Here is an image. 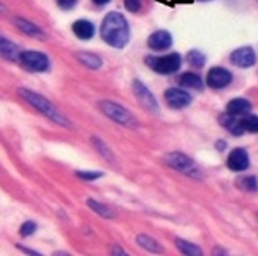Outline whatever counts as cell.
Segmentation results:
<instances>
[{
	"instance_id": "cell-12",
	"label": "cell",
	"mask_w": 258,
	"mask_h": 256,
	"mask_svg": "<svg viewBox=\"0 0 258 256\" xmlns=\"http://www.w3.org/2000/svg\"><path fill=\"white\" fill-rule=\"evenodd\" d=\"M170 45H172V35L165 30L152 33L148 38V47L153 48V50H165Z\"/></svg>"
},
{
	"instance_id": "cell-16",
	"label": "cell",
	"mask_w": 258,
	"mask_h": 256,
	"mask_svg": "<svg viewBox=\"0 0 258 256\" xmlns=\"http://www.w3.org/2000/svg\"><path fill=\"white\" fill-rule=\"evenodd\" d=\"M251 110V105L246 98H234L227 103V112L229 114H234V115H243L248 114Z\"/></svg>"
},
{
	"instance_id": "cell-14",
	"label": "cell",
	"mask_w": 258,
	"mask_h": 256,
	"mask_svg": "<svg viewBox=\"0 0 258 256\" xmlns=\"http://www.w3.org/2000/svg\"><path fill=\"white\" fill-rule=\"evenodd\" d=\"M73 31L80 40H90L91 36H93V33H95V26L90 23V21L80 19V21H76V23L73 24Z\"/></svg>"
},
{
	"instance_id": "cell-18",
	"label": "cell",
	"mask_w": 258,
	"mask_h": 256,
	"mask_svg": "<svg viewBox=\"0 0 258 256\" xmlns=\"http://www.w3.org/2000/svg\"><path fill=\"white\" fill-rule=\"evenodd\" d=\"M78 60L81 62V64H85L86 67L90 69H98L102 67V59H100L98 55H95V53H86V52H81L78 53Z\"/></svg>"
},
{
	"instance_id": "cell-10",
	"label": "cell",
	"mask_w": 258,
	"mask_h": 256,
	"mask_svg": "<svg viewBox=\"0 0 258 256\" xmlns=\"http://www.w3.org/2000/svg\"><path fill=\"white\" fill-rule=\"evenodd\" d=\"M165 100L172 109H184L191 103V95L186 93L184 90L179 88H169L165 92Z\"/></svg>"
},
{
	"instance_id": "cell-15",
	"label": "cell",
	"mask_w": 258,
	"mask_h": 256,
	"mask_svg": "<svg viewBox=\"0 0 258 256\" xmlns=\"http://www.w3.org/2000/svg\"><path fill=\"white\" fill-rule=\"evenodd\" d=\"M0 55H4L9 60H19L21 50L16 47L14 43H12V41L6 40L2 35H0Z\"/></svg>"
},
{
	"instance_id": "cell-25",
	"label": "cell",
	"mask_w": 258,
	"mask_h": 256,
	"mask_svg": "<svg viewBox=\"0 0 258 256\" xmlns=\"http://www.w3.org/2000/svg\"><path fill=\"white\" fill-rule=\"evenodd\" d=\"M186 60H188V64H191L193 67H203V64H205V55L200 50H191L188 55H186Z\"/></svg>"
},
{
	"instance_id": "cell-3",
	"label": "cell",
	"mask_w": 258,
	"mask_h": 256,
	"mask_svg": "<svg viewBox=\"0 0 258 256\" xmlns=\"http://www.w3.org/2000/svg\"><path fill=\"white\" fill-rule=\"evenodd\" d=\"M100 109H102V112L109 119H112L114 122L122 124V126H127V127L136 126V119L133 117V114L127 112V110L124 109L122 105H119V103L103 100V102H100Z\"/></svg>"
},
{
	"instance_id": "cell-32",
	"label": "cell",
	"mask_w": 258,
	"mask_h": 256,
	"mask_svg": "<svg viewBox=\"0 0 258 256\" xmlns=\"http://www.w3.org/2000/svg\"><path fill=\"white\" fill-rule=\"evenodd\" d=\"M112 251H114V253H119V254H124V251H122V249H119V247H114Z\"/></svg>"
},
{
	"instance_id": "cell-30",
	"label": "cell",
	"mask_w": 258,
	"mask_h": 256,
	"mask_svg": "<svg viewBox=\"0 0 258 256\" xmlns=\"http://www.w3.org/2000/svg\"><path fill=\"white\" fill-rule=\"evenodd\" d=\"M57 4H59V7H60V9L69 11V9H73V7L76 6V4H78V0H57Z\"/></svg>"
},
{
	"instance_id": "cell-2",
	"label": "cell",
	"mask_w": 258,
	"mask_h": 256,
	"mask_svg": "<svg viewBox=\"0 0 258 256\" xmlns=\"http://www.w3.org/2000/svg\"><path fill=\"white\" fill-rule=\"evenodd\" d=\"M18 93L21 95L23 100H26L33 109H36L40 114H43L45 117H48L50 121H53L55 124H60V126H64V127H71V122L59 112V110H57V107L50 100H47L45 97H41V95L35 93V92H30V90H24V88H21Z\"/></svg>"
},
{
	"instance_id": "cell-19",
	"label": "cell",
	"mask_w": 258,
	"mask_h": 256,
	"mask_svg": "<svg viewBox=\"0 0 258 256\" xmlns=\"http://www.w3.org/2000/svg\"><path fill=\"white\" fill-rule=\"evenodd\" d=\"M16 26L19 28L21 31H24L26 35H31V36H41V30L36 24H33L31 21L28 19H23V18H18L16 19Z\"/></svg>"
},
{
	"instance_id": "cell-23",
	"label": "cell",
	"mask_w": 258,
	"mask_h": 256,
	"mask_svg": "<svg viewBox=\"0 0 258 256\" xmlns=\"http://www.w3.org/2000/svg\"><path fill=\"white\" fill-rule=\"evenodd\" d=\"M236 184H238L241 189H244V191H249V193L258 191V181H256V177H253V176L239 177V179L236 181Z\"/></svg>"
},
{
	"instance_id": "cell-31",
	"label": "cell",
	"mask_w": 258,
	"mask_h": 256,
	"mask_svg": "<svg viewBox=\"0 0 258 256\" xmlns=\"http://www.w3.org/2000/svg\"><path fill=\"white\" fill-rule=\"evenodd\" d=\"M95 4H98V6H103V4H107L109 0H93Z\"/></svg>"
},
{
	"instance_id": "cell-4",
	"label": "cell",
	"mask_w": 258,
	"mask_h": 256,
	"mask_svg": "<svg viewBox=\"0 0 258 256\" xmlns=\"http://www.w3.org/2000/svg\"><path fill=\"white\" fill-rule=\"evenodd\" d=\"M147 64L159 74H174L181 67V55L179 53H167L162 57H147Z\"/></svg>"
},
{
	"instance_id": "cell-1",
	"label": "cell",
	"mask_w": 258,
	"mask_h": 256,
	"mask_svg": "<svg viewBox=\"0 0 258 256\" xmlns=\"http://www.w3.org/2000/svg\"><path fill=\"white\" fill-rule=\"evenodd\" d=\"M100 35L110 47L124 48L129 41V26L126 18L119 12H109L102 23Z\"/></svg>"
},
{
	"instance_id": "cell-11",
	"label": "cell",
	"mask_w": 258,
	"mask_h": 256,
	"mask_svg": "<svg viewBox=\"0 0 258 256\" xmlns=\"http://www.w3.org/2000/svg\"><path fill=\"white\" fill-rule=\"evenodd\" d=\"M255 52H253L251 47H241L238 50H234L231 53V62L232 64H236L238 67H251L253 64H255Z\"/></svg>"
},
{
	"instance_id": "cell-6",
	"label": "cell",
	"mask_w": 258,
	"mask_h": 256,
	"mask_svg": "<svg viewBox=\"0 0 258 256\" xmlns=\"http://www.w3.org/2000/svg\"><path fill=\"white\" fill-rule=\"evenodd\" d=\"M165 160H167V163L170 167L176 168L179 172H182V174L191 176V177H202L200 176L198 167L195 165V162L189 158V156H186L182 153H170L165 156Z\"/></svg>"
},
{
	"instance_id": "cell-8",
	"label": "cell",
	"mask_w": 258,
	"mask_h": 256,
	"mask_svg": "<svg viewBox=\"0 0 258 256\" xmlns=\"http://www.w3.org/2000/svg\"><path fill=\"white\" fill-rule=\"evenodd\" d=\"M231 81H232V74L224 67H214L207 74V84L214 90L226 88V86L231 84Z\"/></svg>"
},
{
	"instance_id": "cell-29",
	"label": "cell",
	"mask_w": 258,
	"mask_h": 256,
	"mask_svg": "<svg viewBox=\"0 0 258 256\" xmlns=\"http://www.w3.org/2000/svg\"><path fill=\"white\" fill-rule=\"evenodd\" d=\"M124 4H126V9L131 11V12H138L140 7H141L140 0H124Z\"/></svg>"
},
{
	"instance_id": "cell-28",
	"label": "cell",
	"mask_w": 258,
	"mask_h": 256,
	"mask_svg": "<svg viewBox=\"0 0 258 256\" xmlns=\"http://www.w3.org/2000/svg\"><path fill=\"white\" fill-rule=\"evenodd\" d=\"M93 143L97 144V150L100 151V153H102L103 156H107V158H109L110 162H112V153H110V151H109V150H107V148H105V144H103L102 141H100L98 138H93Z\"/></svg>"
},
{
	"instance_id": "cell-17",
	"label": "cell",
	"mask_w": 258,
	"mask_h": 256,
	"mask_svg": "<svg viewBox=\"0 0 258 256\" xmlns=\"http://www.w3.org/2000/svg\"><path fill=\"white\" fill-rule=\"evenodd\" d=\"M179 84L182 86V88H193V90H202L203 88V82L200 79L198 74L195 72H184L179 76Z\"/></svg>"
},
{
	"instance_id": "cell-13",
	"label": "cell",
	"mask_w": 258,
	"mask_h": 256,
	"mask_svg": "<svg viewBox=\"0 0 258 256\" xmlns=\"http://www.w3.org/2000/svg\"><path fill=\"white\" fill-rule=\"evenodd\" d=\"M219 122L222 124L231 134H234V136L244 134L243 126H241V115H234V114H229V112L222 114L219 117Z\"/></svg>"
},
{
	"instance_id": "cell-33",
	"label": "cell",
	"mask_w": 258,
	"mask_h": 256,
	"mask_svg": "<svg viewBox=\"0 0 258 256\" xmlns=\"http://www.w3.org/2000/svg\"><path fill=\"white\" fill-rule=\"evenodd\" d=\"M256 2H258V0H256Z\"/></svg>"
},
{
	"instance_id": "cell-20",
	"label": "cell",
	"mask_w": 258,
	"mask_h": 256,
	"mask_svg": "<svg viewBox=\"0 0 258 256\" xmlns=\"http://www.w3.org/2000/svg\"><path fill=\"white\" fill-rule=\"evenodd\" d=\"M136 241H138V244L141 247H145V249L152 251V253H162V246L153 237L145 236V234H140V236L136 237Z\"/></svg>"
},
{
	"instance_id": "cell-24",
	"label": "cell",
	"mask_w": 258,
	"mask_h": 256,
	"mask_svg": "<svg viewBox=\"0 0 258 256\" xmlns=\"http://www.w3.org/2000/svg\"><path fill=\"white\" fill-rule=\"evenodd\" d=\"M241 126H243L244 133H258V115L241 117Z\"/></svg>"
},
{
	"instance_id": "cell-27",
	"label": "cell",
	"mask_w": 258,
	"mask_h": 256,
	"mask_svg": "<svg viewBox=\"0 0 258 256\" xmlns=\"http://www.w3.org/2000/svg\"><path fill=\"white\" fill-rule=\"evenodd\" d=\"M76 176L80 177V179L93 181V179H98V177H102V172H83V170H78Z\"/></svg>"
},
{
	"instance_id": "cell-7",
	"label": "cell",
	"mask_w": 258,
	"mask_h": 256,
	"mask_svg": "<svg viewBox=\"0 0 258 256\" xmlns=\"http://www.w3.org/2000/svg\"><path fill=\"white\" fill-rule=\"evenodd\" d=\"M133 92H135V97L138 98V102L147 110H150V112H157V110H159V103H157L155 97H153L152 92H150L141 81L133 82Z\"/></svg>"
},
{
	"instance_id": "cell-9",
	"label": "cell",
	"mask_w": 258,
	"mask_h": 256,
	"mask_svg": "<svg viewBox=\"0 0 258 256\" xmlns=\"http://www.w3.org/2000/svg\"><path fill=\"white\" fill-rule=\"evenodd\" d=\"M227 167L234 172H243L249 167V156L246 153V150L243 148H236L232 150L227 156Z\"/></svg>"
},
{
	"instance_id": "cell-21",
	"label": "cell",
	"mask_w": 258,
	"mask_h": 256,
	"mask_svg": "<svg viewBox=\"0 0 258 256\" xmlns=\"http://www.w3.org/2000/svg\"><path fill=\"white\" fill-rule=\"evenodd\" d=\"M86 205L90 206L93 212H97L98 215H102V217H105V218H114V210L112 208H109L107 205H102V203H98V201H95V200H86Z\"/></svg>"
},
{
	"instance_id": "cell-5",
	"label": "cell",
	"mask_w": 258,
	"mask_h": 256,
	"mask_svg": "<svg viewBox=\"0 0 258 256\" xmlns=\"http://www.w3.org/2000/svg\"><path fill=\"white\" fill-rule=\"evenodd\" d=\"M19 64L23 65L24 69L28 71H33V72H43L48 69L50 65V60L45 53L41 52H35V50H24L21 52L19 55Z\"/></svg>"
},
{
	"instance_id": "cell-22",
	"label": "cell",
	"mask_w": 258,
	"mask_h": 256,
	"mask_svg": "<svg viewBox=\"0 0 258 256\" xmlns=\"http://www.w3.org/2000/svg\"><path fill=\"white\" fill-rule=\"evenodd\" d=\"M176 246L181 253L188 254V256H202V249L198 246L191 244V242L184 241V239H176Z\"/></svg>"
},
{
	"instance_id": "cell-26",
	"label": "cell",
	"mask_w": 258,
	"mask_h": 256,
	"mask_svg": "<svg viewBox=\"0 0 258 256\" xmlns=\"http://www.w3.org/2000/svg\"><path fill=\"white\" fill-rule=\"evenodd\" d=\"M35 230H36V224H35V222H24V224L21 225L19 232H21V236H23V237H28V236H31Z\"/></svg>"
}]
</instances>
